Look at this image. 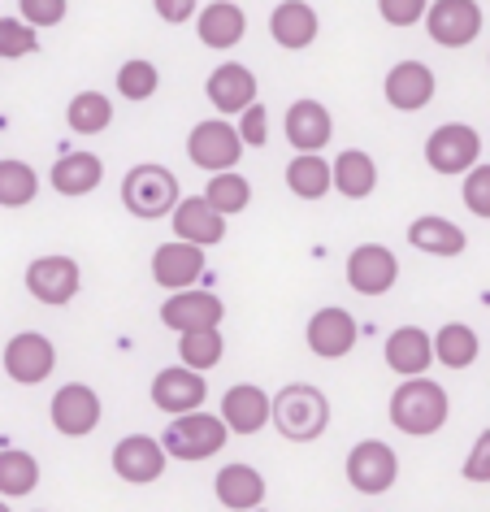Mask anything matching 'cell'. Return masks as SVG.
<instances>
[{
	"mask_svg": "<svg viewBox=\"0 0 490 512\" xmlns=\"http://www.w3.org/2000/svg\"><path fill=\"white\" fill-rule=\"evenodd\" d=\"M386 417H391V426L399 434H408V439H430V434L447 426L451 395L443 382H434V378H408L391 391Z\"/></svg>",
	"mask_w": 490,
	"mask_h": 512,
	"instance_id": "obj_1",
	"label": "cell"
},
{
	"mask_svg": "<svg viewBox=\"0 0 490 512\" xmlns=\"http://www.w3.org/2000/svg\"><path fill=\"white\" fill-rule=\"evenodd\" d=\"M269 426L291 443H317L330 430V395L313 382H287L269 395Z\"/></svg>",
	"mask_w": 490,
	"mask_h": 512,
	"instance_id": "obj_2",
	"label": "cell"
},
{
	"mask_svg": "<svg viewBox=\"0 0 490 512\" xmlns=\"http://www.w3.org/2000/svg\"><path fill=\"white\" fill-rule=\"evenodd\" d=\"M178 174L161 161H139L126 170L122 178V204L131 217H144V222H157V217H170L178 209Z\"/></svg>",
	"mask_w": 490,
	"mask_h": 512,
	"instance_id": "obj_3",
	"label": "cell"
},
{
	"mask_svg": "<svg viewBox=\"0 0 490 512\" xmlns=\"http://www.w3.org/2000/svg\"><path fill=\"white\" fill-rule=\"evenodd\" d=\"M230 439V430L222 426V417H213V413H187V417H174L170 426H165L161 434V447H165V456L170 460H187V465H200V460H209L217 456L226 447Z\"/></svg>",
	"mask_w": 490,
	"mask_h": 512,
	"instance_id": "obj_4",
	"label": "cell"
},
{
	"mask_svg": "<svg viewBox=\"0 0 490 512\" xmlns=\"http://www.w3.org/2000/svg\"><path fill=\"white\" fill-rule=\"evenodd\" d=\"M243 157V139L235 131V122H226V118H204L191 126V135H187V161L196 165V170L204 174H230L239 165Z\"/></svg>",
	"mask_w": 490,
	"mask_h": 512,
	"instance_id": "obj_5",
	"label": "cell"
},
{
	"mask_svg": "<svg viewBox=\"0 0 490 512\" xmlns=\"http://www.w3.org/2000/svg\"><path fill=\"white\" fill-rule=\"evenodd\" d=\"M425 165L434 174H469L473 165H482V135L473 131L469 122H443L434 126L430 139H425Z\"/></svg>",
	"mask_w": 490,
	"mask_h": 512,
	"instance_id": "obj_6",
	"label": "cell"
},
{
	"mask_svg": "<svg viewBox=\"0 0 490 512\" xmlns=\"http://www.w3.org/2000/svg\"><path fill=\"white\" fill-rule=\"evenodd\" d=\"M48 417H53L57 434L87 439V434H96V426L105 421V400H100V391L87 387V382H66V387H57L53 400H48Z\"/></svg>",
	"mask_w": 490,
	"mask_h": 512,
	"instance_id": "obj_7",
	"label": "cell"
},
{
	"mask_svg": "<svg viewBox=\"0 0 490 512\" xmlns=\"http://www.w3.org/2000/svg\"><path fill=\"white\" fill-rule=\"evenodd\" d=\"M222 317H226V304L209 287L178 291V296H170V300L161 304V326L174 330L178 339H183V335H209V330H222Z\"/></svg>",
	"mask_w": 490,
	"mask_h": 512,
	"instance_id": "obj_8",
	"label": "cell"
},
{
	"mask_svg": "<svg viewBox=\"0 0 490 512\" xmlns=\"http://www.w3.org/2000/svg\"><path fill=\"white\" fill-rule=\"evenodd\" d=\"M27 291L31 300L48 304V309H66V304L83 291V270L79 261L66 252H48V256H35L27 265Z\"/></svg>",
	"mask_w": 490,
	"mask_h": 512,
	"instance_id": "obj_9",
	"label": "cell"
},
{
	"mask_svg": "<svg viewBox=\"0 0 490 512\" xmlns=\"http://www.w3.org/2000/svg\"><path fill=\"white\" fill-rule=\"evenodd\" d=\"M347 482L360 495H386L399 482V456L391 443L382 439H360L352 452H347Z\"/></svg>",
	"mask_w": 490,
	"mask_h": 512,
	"instance_id": "obj_10",
	"label": "cell"
},
{
	"mask_svg": "<svg viewBox=\"0 0 490 512\" xmlns=\"http://www.w3.org/2000/svg\"><path fill=\"white\" fill-rule=\"evenodd\" d=\"M109 465L126 486H152V482L165 478L170 456H165L161 439H152V434H126V439L113 443Z\"/></svg>",
	"mask_w": 490,
	"mask_h": 512,
	"instance_id": "obj_11",
	"label": "cell"
},
{
	"mask_svg": "<svg viewBox=\"0 0 490 512\" xmlns=\"http://www.w3.org/2000/svg\"><path fill=\"white\" fill-rule=\"evenodd\" d=\"M482 5L477 0H434L425 9V35L438 48H469L477 35H482Z\"/></svg>",
	"mask_w": 490,
	"mask_h": 512,
	"instance_id": "obj_12",
	"label": "cell"
},
{
	"mask_svg": "<svg viewBox=\"0 0 490 512\" xmlns=\"http://www.w3.org/2000/svg\"><path fill=\"white\" fill-rule=\"evenodd\" d=\"M148 400L157 413L174 421V417L200 413L204 400H209V382H204V374H191L183 365H165V369H157V378H152Z\"/></svg>",
	"mask_w": 490,
	"mask_h": 512,
	"instance_id": "obj_13",
	"label": "cell"
},
{
	"mask_svg": "<svg viewBox=\"0 0 490 512\" xmlns=\"http://www.w3.org/2000/svg\"><path fill=\"white\" fill-rule=\"evenodd\" d=\"M399 283V256L386 243H356L347 252V287L356 296H386Z\"/></svg>",
	"mask_w": 490,
	"mask_h": 512,
	"instance_id": "obj_14",
	"label": "cell"
},
{
	"mask_svg": "<svg viewBox=\"0 0 490 512\" xmlns=\"http://www.w3.org/2000/svg\"><path fill=\"white\" fill-rule=\"evenodd\" d=\"M53 369H57V348L40 330H18V335L5 343V374L14 378L18 387H40V382L53 378Z\"/></svg>",
	"mask_w": 490,
	"mask_h": 512,
	"instance_id": "obj_15",
	"label": "cell"
},
{
	"mask_svg": "<svg viewBox=\"0 0 490 512\" xmlns=\"http://www.w3.org/2000/svg\"><path fill=\"white\" fill-rule=\"evenodd\" d=\"M209 278V256L200 248H191V243H161L157 252H152V283L165 287L170 296L178 291H191L196 283Z\"/></svg>",
	"mask_w": 490,
	"mask_h": 512,
	"instance_id": "obj_16",
	"label": "cell"
},
{
	"mask_svg": "<svg viewBox=\"0 0 490 512\" xmlns=\"http://www.w3.org/2000/svg\"><path fill=\"white\" fill-rule=\"evenodd\" d=\"M282 135L295 148V157H321V148L334 139V113L321 100H295L282 118Z\"/></svg>",
	"mask_w": 490,
	"mask_h": 512,
	"instance_id": "obj_17",
	"label": "cell"
},
{
	"mask_svg": "<svg viewBox=\"0 0 490 512\" xmlns=\"http://www.w3.org/2000/svg\"><path fill=\"white\" fill-rule=\"evenodd\" d=\"M360 330H356V317L339 309V304H330V309H317L313 317H308L304 326V343L308 352L321 356V361H343L347 352L356 348Z\"/></svg>",
	"mask_w": 490,
	"mask_h": 512,
	"instance_id": "obj_18",
	"label": "cell"
},
{
	"mask_svg": "<svg viewBox=\"0 0 490 512\" xmlns=\"http://www.w3.org/2000/svg\"><path fill=\"white\" fill-rule=\"evenodd\" d=\"M434 92H438L434 70L425 66V61H417V57H408V61H399V66L386 70L382 96H386V105L399 109V113H417V109H425V105L434 100Z\"/></svg>",
	"mask_w": 490,
	"mask_h": 512,
	"instance_id": "obj_19",
	"label": "cell"
},
{
	"mask_svg": "<svg viewBox=\"0 0 490 512\" xmlns=\"http://www.w3.org/2000/svg\"><path fill=\"white\" fill-rule=\"evenodd\" d=\"M382 361L395 378H425L434 365V343H430V330L421 326H395L382 343Z\"/></svg>",
	"mask_w": 490,
	"mask_h": 512,
	"instance_id": "obj_20",
	"label": "cell"
},
{
	"mask_svg": "<svg viewBox=\"0 0 490 512\" xmlns=\"http://www.w3.org/2000/svg\"><path fill=\"white\" fill-rule=\"evenodd\" d=\"M217 417H222V426L230 434L252 439V434H261L269 426V391L256 387V382H235L222 395V404H217Z\"/></svg>",
	"mask_w": 490,
	"mask_h": 512,
	"instance_id": "obj_21",
	"label": "cell"
},
{
	"mask_svg": "<svg viewBox=\"0 0 490 512\" xmlns=\"http://www.w3.org/2000/svg\"><path fill=\"white\" fill-rule=\"evenodd\" d=\"M265 495H269L265 473L243 465V460H230L213 478V499L226 512H256V508H265Z\"/></svg>",
	"mask_w": 490,
	"mask_h": 512,
	"instance_id": "obj_22",
	"label": "cell"
},
{
	"mask_svg": "<svg viewBox=\"0 0 490 512\" xmlns=\"http://www.w3.org/2000/svg\"><path fill=\"white\" fill-rule=\"evenodd\" d=\"M170 226H174L178 243H191V248H200V252H209L226 239V217H217L209 204H204V196L178 200V209L170 213Z\"/></svg>",
	"mask_w": 490,
	"mask_h": 512,
	"instance_id": "obj_23",
	"label": "cell"
},
{
	"mask_svg": "<svg viewBox=\"0 0 490 512\" xmlns=\"http://www.w3.org/2000/svg\"><path fill=\"white\" fill-rule=\"evenodd\" d=\"M256 92H261V83H256V74L248 66H239V61H226V66H217L209 74V83H204V96H209V105L217 113H243L256 105Z\"/></svg>",
	"mask_w": 490,
	"mask_h": 512,
	"instance_id": "obj_24",
	"label": "cell"
},
{
	"mask_svg": "<svg viewBox=\"0 0 490 512\" xmlns=\"http://www.w3.org/2000/svg\"><path fill=\"white\" fill-rule=\"evenodd\" d=\"M269 35L287 53H304V48L317 44L321 18L308 0H282V5H274V14H269Z\"/></svg>",
	"mask_w": 490,
	"mask_h": 512,
	"instance_id": "obj_25",
	"label": "cell"
},
{
	"mask_svg": "<svg viewBox=\"0 0 490 512\" xmlns=\"http://www.w3.org/2000/svg\"><path fill=\"white\" fill-rule=\"evenodd\" d=\"M48 183H53L57 196L83 200V196H92V191L105 183V161H100L96 152L74 148V152H66V157L53 161V170H48Z\"/></svg>",
	"mask_w": 490,
	"mask_h": 512,
	"instance_id": "obj_26",
	"label": "cell"
},
{
	"mask_svg": "<svg viewBox=\"0 0 490 512\" xmlns=\"http://www.w3.org/2000/svg\"><path fill=\"white\" fill-rule=\"evenodd\" d=\"M196 35L204 48L226 53V48H235L248 35V14H243V5H235V0H213V5H204L196 14Z\"/></svg>",
	"mask_w": 490,
	"mask_h": 512,
	"instance_id": "obj_27",
	"label": "cell"
},
{
	"mask_svg": "<svg viewBox=\"0 0 490 512\" xmlns=\"http://www.w3.org/2000/svg\"><path fill=\"white\" fill-rule=\"evenodd\" d=\"M378 161L369 157L365 148H343L339 157L330 161V183L343 200H369L378 191Z\"/></svg>",
	"mask_w": 490,
	"mask_h": 512,
	"instance_id": "obj_28",
	"label": "cell"
},
{
	"mask_svg": "<svg viewBox=\"0 0 490 512\" xmlns=\"http://www.w3.org/2000/svg\"><path fill=\"white\" fill-rule=\"evenodd\" d=\"M408 243L425 256H460L469 248V235H464L456 222H447V217L425 213L417 222H408Z\"/></svg>",
	"mask_w": 490,
	"mask_h": 512,
	"instance_id": "obj_29",
	"label": "cell"
},
{
	"mask_svg": "<svg viewBox=\"0 0 490 512\" xmlns=\"http://www.w3.org/2000/svg\"><path fill=\"white\" fill-rule=\"evenodd\" d=\"M430 343H434V361L447 365V369H456V374H460V369H469L477 356H482V339H477V330L469 322L438 326L430 335Z\"/></svg>",
	"mask_w": 490,
	"mask_h": 512,
	"instance_id": "obj_30",
	"label": "cell"
},
{
	"mask_svg": "<svg viewBox=\"0 0 490 512\" xmlns=\"http://www.w3.org/2000/svg\"><path fill=\"white\" fill-rule=\"evenodd\" d=\"M282 178H287V191L295 200H308V204H317V200H326L334 183H330V161L326 157H291L287 161V170H282Z\"/></svg>",
	"mask_w": 490,
	"mask_h": 512,
	"instance_id": "obj_31",
	"label": "cell"
},
{
	"mask_svg": "<svg viewBox=\"0 0 490 512\" xmlns=\"http://www.w3.org/2000/svg\"><path fill=\"white\" fill-rule=\"evenodd\" d=\"M40 486V460L27 447H5L0 452V499H22Z\"/></svg>",
	"mask_w": 490,
	"mask_h": 512,
	"instance_id": "obj_32",
	"label": "cell"
},
{
	"mask_svg": "<svg viewBox=\"0 0 490 512\" xmlns=\"http://www.w3.org/2000/svg\"><path fill=\"white\" fill-rule=\"evenodd\" d=\"M40 196V174L22 157H0V209H27Z\"/></svg>",
	"mask_w": 490,
	"mask_h": 512,
	"instance_id": "obj_33",
	"label": "cell"
},
{
	"mask_svg": "<svg viewBox=\"0 0 490 512\" xmlns=\"http://www.w3.org/2000/svg\"><path fill=\"white\" fill-rule=\"evenodd\" d=\"M200 196H204V204H209L217 217H226V222H230V217L243 213L252 204V183L243 174H235V170H230V174H213L209 187H204Z\"/></svg>",
	"mask_w": 490,
	"mask_h": 512,
	"instance_id": "obj_34",
	"label": "cell"
},
{
	"mask_svg": "<svg viewBox=\"0 0 490 512\" xmlns=\"http://www.w3.org/2000/svg\"><path fill=\"white\" fill-rule=\"evenodd\" d=\"M66 126L74 135H100L113 126V105L105 92H74L66 105Z\"/></svg>",
	"mask_w": 490,
	"mask_h": 512,
	"instance_id": "obj_35",
	"label": "cell"
},
{
	"mask_svg": "<svg viewBox=\"0 0 490 512\" xmlns=\"http://www.w3.org/2000/svg\"><path fill=\"white\" fill-rule=\"evenodd\" d=\"M113 87H118L122 100H131V105H144V100H152L161 92V70L152 66L148 57H131L122 61V70L113 74Z\"/></svg>",
	"mask_w": 490,
	"mask_h": 512,
	"instance_id": "obj_36",
	"label": "cell"
},
{
	"mask_svg": "<svg viewBox=\"0 0 490 512\" xmlns=\"http://www.w3.org/2000/svg\"><path fill=\"white\" fill-rule=\"evenodd\" d=\"M222 356H226L222 330H209V335H183V339H178V365L191 369V374H209V369L222 365Z\"/></svg>",
	"mask_w": 490,
	"mask_h": 512,
	"instance_id": "obj_37",
	"label": "cell"
},
{
	"mask_svg": "<svg viewBox=\"0 0 490 512\" xmlns=\"http://www.w3.org/2000/svg\"><path fill=\"white\" fill-rule=\"evenodd\" d=\"M40 48V35H35L27 22L18 18H0V61H22Z\"/></svg>",
	"mask_w": 490,
	"mask_h": 512,
	"instance_id": "obj_38",
	"label": "cell"
},
{
	"mask_svg": "<svg viewBox=\"0 0 490 512\" xmlns=\"http://www.w3.org/2000/svg\"><path fill=\"white\" fill-rule=\"evenodd\" d=\"M66 0H18V22H27V27L40 35L48 27H61L66 22Z\"/></svg>",
	"mask_w": 490,
	"mask_h": 512,
	"instance_id": "obj_39",
	"label": "cell"
},
{
	"mask_svg": "<svg viewBox=\"0 0 490 512\" xmlns=\"http://www.w3.org/2000/svg\"><path fill=\"white\" fill-rule=\"evenodd\" d=\"M460 196H464V209H469L473 217H486V222H490V161L473 165V170L464 174Z\"/></svg>",
	"mask_w": 490,
	"mask_h": 512,
	"instance_id": "obj_40",
	"label": "cell"
},
{
	"mask_svg": "<svg viewBox=\"0 0 490 512\" xmlns=\"http://www.w3.org/2000/svg\"><path fill=\"white\" fill-rule=\"evenodd\" d=\"M460 478L473 486H490V430H482L473 439L469 456H464V465H460Z\"/></svg>",
	"mask_w": 490,
	"mask_h": 512,
	"instance_id": "obj_41",
	"label": "cell"
},
{
	"mask_svg": "<svg viewBox=\"0 0 490 512\" xmlns=\"http://www.w3.org/2000/svg\"><path fill=\"white\" fill-rule=\"evenodd\" d=\"M239 139H243V148H265L269 144V109L256 100L252 109H243L239 113Z\"/></svg>",
	"mask_w": 490,
	"mask_h": 512,
	"instance_id": "obj_42",
	"label": "cell"
},
{
	"mask_svg": "<svg viewBox=\"0 0 490 512\" xmlns=\"http://www.w3.org/2000/svg\"><path fill=\"white\" fill-rule=\"evenodd\" d=\"M425 0H378V14H382V22L386 27H417V22H425Z\"/></svg>",
	"mask_w": 490,
	"mask_h": 512,
	"instance_id": "obj_43",
	"label": "cell"
},
{
	"mask_svg": "<svg viewBox=\"0 0 490 512\" xmlns=\"http://www.w3.org/2000/svg\"><path fill=\"white\" fill-rule=\"evenodd\" d=\"M196 14H200L196 0H157V18L161 22H174V27H178V22H191Z\"/></svg>",
	"mask_w": 490,
	"mask_h": 512,
	"instance_id": "obj_44",
	"label": "cell"
},
{
	"mask_svg": "<svg viewBox=\"0 0 490 512\" xmlns=\"http://www.w3.org/2000/svg\"><path fill=\"white\" fill-rule=\"evenodd\" d=\"M0 512H9V504H5V499H0Z\"/></svg>",
	"mask_w": 490,
	"mask_h": 512,
	"instance_id": "obj_45",
	"label": "cell"
},
{
	"mask_svg": "<svg viewBox=\"0 0 490 512\" xmlns=\"http://www.w3.org/2000/svg\"><path fill=\"white\" fill-rule=\"evenodd\" d=\"M256 512H265V508H256Z\"/></svg>",
	"mask_w": 490,
	"mask_h": 512,
	"instance_id": "obj_46",
	"label": "cell"
},
{
	"mask_svg": "<svg viewBox=\"0 0 490 512\" xmlns=\"http://www.w3.org/2000/svg\"><path fill=\"white\" fill-rule=\"evenodd\" d=\"M35 512H40V508H35Z\"/></svg>",
	"mask_w": 490,
	"mask_h": 512,
	"instance_id": "obj_47",
	"label": "cell"
}]
</instances>
